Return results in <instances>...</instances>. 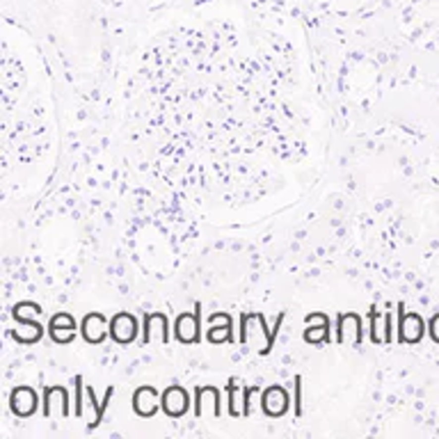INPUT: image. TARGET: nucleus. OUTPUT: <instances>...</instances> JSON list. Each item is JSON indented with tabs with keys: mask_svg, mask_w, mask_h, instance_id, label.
<instances>
[{
	"mask_svg": "<svg viewBox=\"0 0 439 439\" xmlns=\"http://www.w3.org/2000/svg\"><path fill=\"white\" fill-rule=\"evenodd\" d=\"M172 334L181 345L202 343V302H195V311H183L176 316Z\"/></svg>",
	"mask_w": 439,
	"mask_h": 439,
	"instance_id": "nucleus-1",
	"label": "nucleus"
},
{
	"mask_svg": "<svg viewBox=\"0 0 439 439\" xmlns=\"http://www.w3.org/2000/svg\"><path fill=\"white\" fill-rule=\"evenodd\" d=\"M304 323H307V329H304L302 338L304 343L309 345H325V343H332L334 336H332V321L329 316L323 314V311H314V314H307L304 316Z\"/></svg>",
	"mask_w": 439,
	"mask_h": 439,
	"instance_id": "nucleus-2",
	"label": "nucleus"
},
{
	"mask_svg": "<svg viewBox=\"0 0 439 439\" xmlns=\"http://www.w3.org/2000/svg\"><path fill=\"white\" fill-rule=\"evenodd\" d=\"M398 343H419L426 334V323L414 311H405V304L398 302Z\"/></svg>",
	"mask_w": 439,
	"mask_h": 439,
	"instance_id": "nucleus-3",
	"label": "nucleus"
},
{
	"mask_svg": "<svg viewBox=\"0 0 439 439\" xmlns=\"http://www.w3.org/2000/svg\"><path fill=\"white\" fill-rule=\"evenodd\" d=\"M190 393L183 384H169L165 391L161 393V410L165 412L169 419H181L190 412Z\"/></svg>",
	"mask_w": 439,
	"mask_h": 439,
	"instance_id": "nucleus-4",
	"label": "nucleus"
},
{
	"mask_svg": "<svg viewBox=\"0 0 439 439\" xmlns=\"http://www.w3.org/2000/svg\"><path fill=\"white\" fill-rule=\"evenodd\" d=\"M42 405V398L37 396V391L28 384H18L9 391V410L18 419H28V416L37 414Z\"/></svg>",
	"mask_w": 439,
	"mask_h": 439,
	"instance_id": "nucleus-5",
	"label": "nucleus"
},
{
	"mask_svg": "<svg viewBox=\"0 0 439 439\" xmlns=\"http://www.w3.org/2000/svg\"><path fill=\"white\" fill-rule=\"evenodd\" d=\"M291 407V396L281 384H270L261 391V410L268 419H281Z\"/></svg>",
	"mask_w": 439,
	"mask_h": 439,
	"instance_id": "nucleus-6",
	"label": "nucleus"
},
{
	"mask_svg": "<svg viewBox=\"0 0 439 439\" xmlns=\"http://www.w3.org/2000/svg\"><path fill=\"white\" fill-rule=\"evenodd\" d=\"M204 338H206L211 345L233 343L236 336H233V318H231V314H226V311H218V314L208 316V327H206V332H204Z\"/></svg>",
	"mask_w": 439,
	"mask_h": 439,
	"instance_id": "nucleus-7",
	"label": "nucleus"
},
{
	"mask_svg": "<svg viewBox=\"0 0 439 439\" xmlns=\"http://www.w3.org/2000/svg\"><path fill=\"white\" fill-rule=\"evenodd\" d=\"M142 332L137 325V318L128 311H117L110 318V338L119 345H131L137 338V334Z\"/></svg>",
	"mask_w": 439,
	"mask_h": 439,
	"instance_id": "nucleus-8",
	"label": "nucleus"
},
{
	"mask_svg": "<svg viewBox=\"0 0 439 439\" xmlns=\"http://www.w3.org/2000/svg\"><path fill=\"white\" fill-rule=\"evenodd\" d=\"M48 336L53 338L55 343L59 345H69L73 338L78 336L80 332V325L76 323L71 314H66V311H59V314L51 316V321H48Z\"/></svg>",
	"mask_w": 439,
	"mask_h": 439,
	"instance_id": "nucleus-9",
	"label": "nucleus"
},
{
	"mask_svg": "<svg viewBox=\"0 0 439 439\" xmlns=\"http://www.w3.org/2000/svg\"><path fill=\"white\" fill-rule=\"evenodd\" d=\"M80 336L89 345H101L110 336V321L99 311H92L80 321Z\"/></svg>",
	"mask_w": 439,
	"mask_h": 439,
	"instance_id": "nucleus-10",
	"label": "nucleus"
},
{
	"mask_svg": "<svg viewBox=\"0 0 439 439\" xmlns=\"http://www.w3.org/2000/svg\"><path fill=\"white\" fill-rule=\"evenodd\" d=\"M133 412L142 419H151V416L158 414L161 410V393L158 389L151 384H144V386H137L135 393H133Z\"/></svg>",
	"mask_w": 439,
	"mask_h": 439,
	"instance_id": "nucleus-11",
	"label": "nucleus"
},
{
	"mask_svg": "<svg viewBox=\"0 0 439 439\" xmlns=\"http://www.w3.org/2000/svg\"><path fill=\"white\" fill-rule=\"evenodd\" d=\"M154 332L161 334L163 343H169V338L174 336L172 327H169V318H167L165 311H151V314H144L142 318V343L149 345L154 341Z\"/></svg>",
	"mask_w": 439,
	"mask_h": 439,
	"instance_id": "nucleus-12",
	"label": "nucleus"
},
{
	"mask_svg": "<svg viewBox=\"0 0 439 439\" xmlns=\"http://www.w3.org/2000/svg\"><path fill=\"white\" fill-rule=\"evenodd\" d=\"M211 405L213 407V416L220 419L222 416V393L215 384H197L195 386V398H192V407H195V419H202L204 416V407Z\"/></svg>",
	"mask_w": 439,
	"mask_h": 439,
	"instance_id": "nucleus-13",
	"label": "nucleus"
},
{
	"mask_svg": "<svg viewBox=\"0 0 439 439\" xmlns=\"http://www.w3.org/2000/svg\"><path fill=\"white\" fill-rule=\"evenodd\" d=\"M85 391H87V398H89V405L94 407V421H89V426H87V430H96V428L101 426L103 423V414H106V410H108V405H110V400H112V396H114V386L110 384L106 389V396H103V400L99 403L96 400V393H94V389L89 384H85Z\"/></svg>",
	"mask_w": 439,
	"mask_h": 439,
	"instance_id": "nucleus-14",
	"label": "nucleus"
},
{
	"mask_svg": "<svg viewBox=\"0 0 439 439\" xmlns=\"http://www.w3.org/2000/svg\"><path fill=\"white\" fill-rule=\"evenodd\" d=\"M238 393H243V389L236 384L233 378H229V382H226V414L231 419L243 416V403H238Z\"/></svg>",
	"mask_w": 439,
	"mask_h": 439,
	"instance_id": "nucleus-15",
	"label": "nucleus"
},
{
	"mask_svg": "<svg viewBox=\"0 0 439 439\" xmlns=\"http://www.w3.org/2000/svg\"><path fill=\"white\" fill-rule=\"evenodd\" d=\"M382 316H380V311L378 309H371L368 311V323H371V329H368V334H371V343H375V345H380V343H384V332H382L380 327H378V321H380Z\"/></svg>",
	"mask_w": 439,
	"mask_h": 439,
	"instance_id": "nucleus-16",
	"label": "nucleus"
},
{
	"mask_svg": "<svg viewBox=\"0 0 439 439\" xmlns=\"http://www.w3.org/2000/svg\"><path fill=\"white\" fill-rule=\"evenodd\" d=\"M293 416H302V375L293 378Z\"/></svg>",
	"mask_w": 439,
	"mask_h": 439,
	"instance_id": "nucleus-17",
	"label": "nucleus"
},
{
	"mask_svg": "<svg viewBox=\"0 0 439 439\" xmlns=\"http://www.w3.org/2000/svg\"><path fill=\"white\" fill-rule=\"evenodd\" d=\"M73 391H76V403H73V416H83V389H85V384H83V375H76L73 378Z\"/></svg>",
	"mask_w": 439,
	"mask_h": 439,
	"instance_id": "nucleus-18",
	"label": "nucleus"
},
{
	"mask_svg": "<svg viewBox=\"0 0 439 439\" xmlns=\"http://www.w3.org/2000/svg\"><path fill=\"white\" fill-rule=\"evenodd\" d=\"M254 393H261V389H259V386H243V400H240V403H243V416H249L252 414V396H254Z\"/></svg>",
	"mask_w": 439,
	"mask_h": 439,
	"instance_id": "nucleus-19",
	"label": "nucleus"
},
{
	"mask_svg": "<svg viewBox=\"0 0 439 439\" xmlns=\"http://www.w3.org/2000/svg\"><path fill=\"white\" fill-rule=\"evenodd\" d=\"M247 314L238 316V343L240 345H247Z\"/></svg>",
	"mask_w": 439,
	"mask_h": 439,
	"instance_id": "nucleus-20",
	"label": "nucleus"
},
{
	"mask_svg": "<svg viewBox=\"0 0 439 439\" xmlns=\"http://www.w3.org/2000/svg\"><path fill=\"white\" fill-rule=\"evenodd\" d=\"M393 341V321H391V311H384V343H391Z\"/></svg>",
	"mask_w": 439,
	"mask_h": 439,
	"instance_id": "nucleus-21",
	"label": "nucleus"
},
{
	"mask_svg": "<svg viewBox=\"0 0 439 439\" xmlns=\"http://www.w3.org/2000/svg\"><path fill=\"white\" fill-rule=\"evenodd\" d=\"M428 332H430V336H433L435 343H439V314L433 316V321H430V325H428Z\"/></svg>",
	"mask_w": 439,
	"mask_h": 439,
	"instance_id": "nucleus-22",
	"label": "nucleus"
}]
</instances>
